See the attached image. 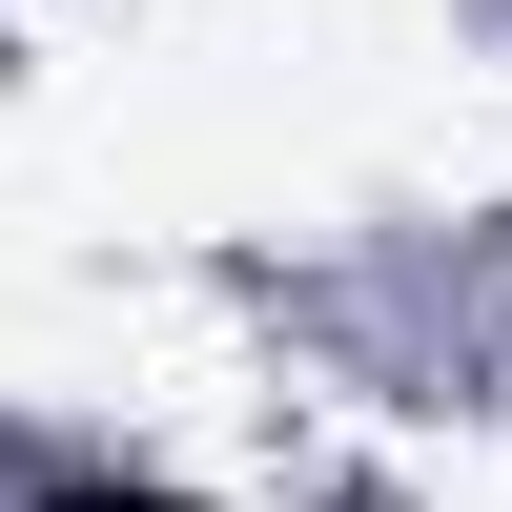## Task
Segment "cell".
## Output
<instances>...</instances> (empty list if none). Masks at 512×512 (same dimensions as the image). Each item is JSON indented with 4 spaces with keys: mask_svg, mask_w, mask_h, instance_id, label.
<instances>
[]
</instances>
